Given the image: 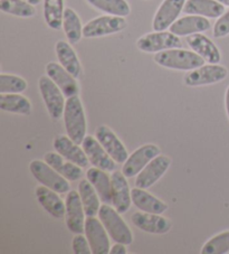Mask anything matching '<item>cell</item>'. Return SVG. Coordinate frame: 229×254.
<instances>
[{
	"label": "cell",
	"mask_w": 229,
	"mask_h": 254,
	"mask_svg": "<svg viewBox=\"0 0 229 254\" xmlns=\"http://www.w3.org/2000/svg\"><path fill=\"white\" fill-rule=\"evenodd\" d=\"M131 195L132 203L134 204L136 208H139L142 212L164 214L169 208L168 204L165 203L160 198H158L155 195L150 194L147 190H143V188L134 187L131 190Z\"/></svg>",
	"instance_id": "23"
},
{
	"label": "cell",
	"mask_w": 229,
	"mask_h": 254,
	"mask_svg": "<svg viewBox=\"0 0 229 254\" xmlns=\"http://www.w3.org/2000/svg\"><path fill=\"white\" fill-rule=\"evenodd\" d=\"M53 146H54L55 150L63 156L65 159L72 161V163L76 164L82 168H87L91 164L84 149L81 148V144L73 141L68 135L58 134L54 139Z\"/></svg>",
	"instance_id": "17"
},
{
	"label": "cell",
	"mask_w": 229,
	"mask_h": 254,
	"mask_svg": "<svg viewBox=\"0 0 229 254\" xmlns=\"http://www.w3.org/2000/svg\"><path fill=\"white\" fill-rule=\"evenodd\" d=\"M38 87L48 115L53 120L61 119L64 116V109L66 104L63 92L47 74L39 77Z\"/></svg>",
	"instance_id": "4"
},
{
	"label": "cell",
	"mask_w": 229,
	"mask_h": 254,
	"mask_svg": "<svg viewBox=\"0 0 229 254\" xmlns=\"http://www.w3.org/2000/svg\"><path fill=\"white\" fill-rule=\"evenodd\" d=\"M86 2L105 15L127 17L131 14V6L126 0H86Z\"/></svg>",
	"instance_id": "32"
},
{
	"label": "cell",
	"mask_w": 229,
	"mask_h": 254,
	"mask_svg": "<svg viewBox=\"0 0 229 254\" xmlns=\"http://www.w3.org/2000/svg\"><path fill=\"white\" fill-rule=\"evenodd\" d=\"M78 194L81 196L83 206L86 214V217L99 215L101 207V198L94 186L90 183L89 179H82L78 184Z\"/></svg>",
	"instance_id": "29"
},
{
	"label": "cell",
	"mask_w": 229,
	"mask_h": 254,
	"mask_svg": "<svg viewBox=\"0 0 229 254\" xmlns=\"http://www.w3.org/2000/svg\"><path fill=\"white\" fill-rule=\"evenodd\" d=\"M65 205V222L68 231L74 234L84 233L86 214L78 191L69 190L66 195Z\"/></svg>",
	"instance_id": "10"
},
{
	"label": "cell",
	"mask_w": 229,
	"mask_h": 254,
	"mask_svg": "<svg viewBox=\"0 0 229 254\" xmlns=\"http://www.w3.org/2000/svg\"><path fill=\"white\" fill-rule=\"evenodd\" d=\"M213 34L216 38H223L229 35V10L217 18L213 28Z\"/></svg>",
	"instance_id": "36"
},
{
	"label": "cell",
	"mask_w": 229,
	"mask_h": 254,
	"mask_svg": "<svg viewBox=\"0 0 229 254\" xmlns=\"http://www.w3.org/2000/svg\"><path fill=\"white\" fill-rule=\"evenodd\" d=\"M35 195L38 203L45 211L54 218L65 217L66 213V205L65 201L60 198L58 192L51 190L46 186H38L35 190Z\"/></svg>",
	"instance_id": "22"
},
{
	"label": "cell",
	"mask_w": 229,
	"mask_h": 254,
	"mask_svg": "<svg viewBox=\"0 0 229 254\" xmlns=\"http://www.w3.org/2000/svg\"><path fill=\"white\" fill-rule=\"evenodd\" d=\"M45 69L47 75L56 83V85L63 92L66 99L80 94V85L76 81V77L72 75L59 63L50 62L46 65Z\"/></svg>",
	"instance_id": "19"
},
{
	"label": "cell",
	"mask_w": 229,
	"mask_h": 254,
	"mask_svg": "<svg viewBox=\"0 0 229 254\" xmlns=\"http://www.w3.org/2000/svg\"><path fill=\"white\" fill-rule=\"evenodd\" d=\"M29 170L33 176L42 185L55 190L58 194H66L70 190L69 181H67L54 168H52L46 161L34 159L30 161Z\"/></svg>",
	"instance_id": "5"
},
{
	"label": "cell",
	"mask_w": 229,
	"mask_h": 254,
	"mask_svg": "<svg viewBox=\"0 0 229 254\" xmlns=\"http://www.w3.org/2000/svg\"><path fill=\"white\" fill-rule=\"evenodd\" d=\"M211 27L210 20L206 17L197 15H187L178 18L169 28L171 33L179 37L190 36L193 34H199L209 30Z\"/></svg>",
	"instance_id": "21"
},
{
	"label": "cell",
	"mask_w": 229,
	"mask_h": 254,
	"mask_svg": "<svg viewBox=\"0 0 229 254\" xmlns=\"http://www.w3.org/2000/svg\"><path fill=\"white\" fill-rule=\"evenodd\" d=\"M64 12V0H44V19L51 29L59 30L63 28Z\"/></svg>",
	"instance_id": "30"
},
{
	"label": "cell",
	"mask_w": 229,
	"mask_h": 254,
	"mask_svg": "<svg viewBox=\"0 0 229 254\" xmlns=\"http://www.w3.org/2000/svg\"><path fill=\"white\" fill-rule=\"evenodd\" d=\"M131 221L139 230L150 234H167L172 227L171 221L169 218L162 216V214L140 211L132 214Z\"/></svg>",
	"instance_id": "14"
},
{
	"label": "cell",
	"mask_w": 229,
	"mask_h": 254,
	"mask_svg": "<svg viewBox=\"0 0 229 254\" xmlns=\"http://www.w3.org/2000/svg\"><path fill=\"white\" fill-rule=\"evenodd\" d=\"M64 125L68 137L78 144H82L86 137L87 124L84 106L78 95L66 99L64 109Z\"/></svg>",
	"instance_id": "2"
},
{
	"label": "cell",
	"mask_w": 229,
	"mask_h": 254,
	"mask_svg": "<svg viewBox=\"0 0 229 254\" xmlns=\"http://www.w3.org/2000/svg\"><path fill=\"white\" fill-rule=\"evenodd\" d=\"M182 12L206 18H219L225 12V6L218 0H187Z\"/></svg>",
	"instance_id": "25"
},
{
	"label": "cell",
	"mask_w": 229,
	"mask_h": 254,
	"mask_svg": "<svg viewBox=\"0 0 229 254\" xmlns=\"http://www.w3.org/2000/svg\"><path fill=\"white\" fill-rule=\"evenodd\" d=\"M45 161L54 168L57 173H59L61 176H64L69 182H77L80 181L83 176L82 167L76 164L72 163L67 159H65L63 156L59 155L58 152H47L45 155Z\"/></svg>",
	"instance_id": "26"
},
{
	"label": "cell",
	"mask_w": 229,
	"mask_h": 254,
	"mask_svg": "<svg viewBox=\"0 0 229 254\" xmlns=\"http://www.w3.org/2000/svg\"><path fill=\"white\" fill-rule=\"evenodd\" d=\"M120 214L111 204L103 203L100 207L99 218L114 242L131 245L133 243V234Z\"/></svg>",
	"instance_id": "3"
},
{
	"label": "cell",
	"mask_w": 229,
	"mask_h": 254,
	"mask_svg": "<svg viewBox=\"0 0 229 254\" xmlns=\"http://www.w3.org/2000/svg\"><path fill=\"white\" fill-rule=\"evenodd\" d=\"M95 138L102 144L108 154L112 157L116 164L123 165L129 157V152L120 138L110 129L108 126L101 125L95 129Z\"/></svg>",
	"instance_id": "12"
},
{
	"label": "cell",
	"mask_w": 229,
	"mask_h": 254,
	"mask_svg": "<svg viewBox=\"0 0 229 254\" xmlns=\"http://www.w3.org/2000/svg\"><path fill=\"white\" fill-rule=\"evenodd\" d=\"M127 26L125 17L104 15L96 17L84 25L83 27V37L99 38L109 36L124 30Z\"/></svg>",
	"instance_id": "6"
},
{
	"label": "cell",
	"mask_w": 229,
	"mask_h": 254,
	"mask_svg": "<svg viewBox=\"0 0 229 254\" xmlns=\"http://www.w3.org/2000/svg\"><path fill=\"white\" fill-rule=\"evenodd\" d=\"M100 168H90L86 172V177L98 191L101 200L104 204H112V181L111 176Z\"/></svg>",
	"instance_id": "27"
},
{
	"label": "cell",
	"mask_w": 229,
	"mask_h": 254,
	"mask_svg": "<svg viewBox=\"0 0 229 254\" xmlns=\"http://www.w3.org/2000/svg\"><path fill=\"white\" fill-rule=\"evenodd\" d=\"M153 61L161 67L184 72L192 71L205 64V60L201 56L181 47L159 52L155 55Z\"/></svg>",
	"instance_id": "1"
},
{
	"label": "cell",
	"mask_w": 229,
	"mask_h": 254,
	"mask_svg": "<svg viewBox=\"0 0 229 254\" xmlns=\"http://www.w3.org/2000/svg\"><path fill=\"white\" fill-rule=\"evenodd\" d=\"M82 148L93 167L103 169L105 172L116 170V163L93 135H86L82 142Z\"/></svg>",
	"instance_id": "15"
},
{
	"label": "cell",
	"mask_w": 229,
	"mask_h": 254,
	"mask_svg": "<svg viewBox=\"0 0 229 254\" xmlns=\"http://www.w3.org/2000/svg\"><path fill=\"white\" fill-rule=\"evenodd\" d=\"M27 81L15 74H0V93H23L27 90Z\"/></svg>",
	"instance_id": "35"
},
{
	"label": "cell",
	"mask_w": 229,
	"mask_h": 254,
	"mask_svg": "<svg viewBox=\"0 0 229 254\" xmlns=\"http://www.w3.org/2000/svg\"><path fill=\"white\" fill-rule=\"evenodd\" d=\"M225 108H226V113L229 119V85L226 90V93H225Z\"/></svg>",
	"instance_id": "39"
},
{
	"label": "cell",
	"mask_w": 229,
	"mask_h": 254,
	"mask_svg": "<svg viewBox=\"0 0 229 254\" xmlns=\"http://www.w3.org/2000/svg\"><path fill=\"white\" fill-rule=\"evenodd\" d=\"M55 52L59 64L76 78L82 75V65L78 56L72 47V44L58 41L55 45Z\"/></svg>",
	"instance_id": "24"
},
{
	"label": "cell",
	"mask_w": 229,
	"mask_h": 254,
	"mask_svg": "<svg viewBox=\"0 0 229 254\" xmlns=\"http://www.w3.org/2000/svg\"><path fill=\"white\" fill-rule=\"evenodd\" d=\"M171 166L170 157L165 155L157 156L145 166L142 172H141L135 178V187L149 190L150 187L155 185L164 177V175L168 172Z\"/></svg>",
	"instance_id": "11"
},
{
	"label": "cell",
	"mask_w": 229,
	"mask_h": 254,
	"mask_svg": "<svg viewBox=\"0 0 229 254\" xmlns=\"http://www.w3.org/2000/svg\"><path fill=\"white\" fill-rule=\"evenodd\" d=\"M72 249L75 254H91V245L89 243L86 235L81 234H75L72 241Z\"/></svg>",
	"instance_id": "37"
},
{
	"label": "cell",
	"mask_w": 229,
	"mask_h": 254,
	"mask_svg": "<svg viewBox=\"0 0 229 254\" xmlns=\"http://www.w3.org/2000/svg\"><path fill=\"white\" fill-rule=\"evenodd\" d=\"M0 10L19 18H32L36 15L35 6L25 0H0Z\"/></svg>",
	"instance_id": "33"
},
{
	"label": "cell",
	"mask_w": 229,
	"mask_h": 254,
	"mask_svg": "<svg viewBox=\"0 0 229 254\" xmlns=\"http://www.w3.org/2000/svg\"><path fill=\"white\" fill-rule=\"evenodd\" d=\"M201 254H227L229 253V231H225L210 238L202 245Z\"/></svg>",
	"instance_id": "34"
},
{
	"label": "cell",
	"mask_w": 229,
	"mask_h": 254,
	"mask_svg": "<svg viewBox=\"0 0 229 254\" xmlns=\"http://www.w3.org/2000/svg\"><path fill=\"white\" fill-rule=\"evenodd\" d=\"M25 1L32 3V5H34V6H37L42 2V0H25Z\"/></svg>",
	"instance_id": "40"
},
{
	"label": "cell",
	"mask_w": 229,
	"mask_h": 254,
	"mask_svg": "<svg viewBox=\"0 0 229 254\" xmlns=\"http://www.w3.org/2000/svg\"><path fill=\"white\" fill-rule=\"evenodd\" d=\"M186 1L187 0H164L153 17V30L162 32V30L169 29L183 11Z\"/></svg>",
	"instance_id": "16"
},
{
	"label": "cell",
	"mask_w": 229,
	"mask_h": 254,
	"mask_svg": "<svg viewBox=\"0 0 229 254\" xmlns=\"http://www.w3.org/2000/svg\"><path fill=\"white\" fill-rule=\"evenodd\" d=\"M0 110L14 115L30 116L33 106L21 93H0Z\"/></svg>",
	"instance_id": "28"
},
{
	"label": "cell",
	"mask_w": 229,
	"mask_h": 254,
	"mask_svg": "<svg viewBox=\"0 0 229 254\" xmlns=\"http://www.w3.org/2000/svg\"><path fill=\"white\" fill-rule=\"evenodd\" d=\"M136 47L143 53H159L162 51L171 50V48L181 47V39L171 32L162 30V32L148 33L141 36L136 41Z\"/></svg>",
	"instance_id": "8"
},
{
	"label": "cell",
	"mask_w": 229,
	"mask_h": 254,
	"mask_svg": "<svg viewBox=\"0 0 229 254\" xmlns=\"http://www.w3.org/2000/svg\"><path fill=\"white\" fill-rule=\"evenodd\" d=\"M161 154L159 146L155 143H147L139 147L127 157V159L122 166V173L126 178L136 177L142 172L143 168L150 161L155 159Z\"/></svg>",
	"instance_id": "9"
},
{
	"label": "cell",
	"mask_w": 229,
	"mask_h": 254,
	"mask_svg": "<svg viewBox=\"0 0 229 254\" xmlns=\"http://www.w3.org/2000/svg\"><path fill=\"white\" fill-rule=\"evenodd\" d=\"M187 44L191 48V51L201 56L207 63L219 64L222 61V53H220L219 48L204 34L199 33L190 35L187 37Z\"/></svg>",
	"instance_id": "20"
},
{
	"label": "cell",
	"mask_w": 229,
	"mask_h": 254,
	"mask_svg": "<svg viewBox=\"0 0 229 254\" xmlns=\"http://www.w3.org/2000/svg\"><path fill=\"white\" fill-rule=\"evenodd\" d=\"M126 253H127L126 245L123 243L115 242V244L111 247V250H110L109 254H126Z\"/></svg>",
	"instance_id": "38"
},
{
	"label": "cell",
	"mask_w": 229,
	"mask_h": 254,
	"mask_svg": "<svg viewBox=\"0 0 229 254\" xmlns=\"http://www.w3.org/2000/svg\"><path fill=\"white\" fill-rule=\"evenodd\" d=\"M220 3H223L225 7H229V0H218Z\"/></svg>",
	"instance_id": "41"
},
{
	"label": "cell",
	"mask_w": 229,
	"mask_h": 254,
	"mask_svg": "<svg viewBox=\"0 0 229 254\" xmlns=\"http://www.w3.org/2000/svg\"><path fill=\"white\" fill-rule=\"evenodd\" d=\"M82 20L77 12L72 8H65L64 19H63V30L67 42L75 45L81 41L83 37Z\"/></svg>",
	"instance_id": "31"
},
{
	"label": "cell",
	"mask_w": 229,
	"mask_h": 254,
	"mask_svg": "<svg viewBox=\"0 0 229 254\" xmlns=\"http://www.w3.org/2000/svg\"><path fill=\"white\" fill-rule=\"evenodd\" d=\"M112 181V205L117 212L126 213L132 203V195L129 183L122 172L114 170L111 175Z\"/></svg>",
	"instance_id": "18"
},
{
	"label": "cell",
	"mask_w": 229,
	"mask_h": 254,
	"mask_svg": "<svg viewBox=\"0 0 229 254\" xmlns=\"http://www.w3.org/2000/svg\"><path fill=\"white\" fill-rule=\"evenodd\" d=\"M84 233L86 235L93 254H108L111 250L109 233L100 218L89 216L85 220Z\"/></svg>",
	"instance_id": "13"
},
{
	"label": "cell",
	"mask_w": 229,
	"mask_h": 254,
	"mask_svg": "<svg viewBox=\"0 0 229 254\" xmlns=\"http://www.w3.org/2000/svg\"><path fill=\"white\" fill-rule=\"evenodd\" d=\"M228 76V69L220 64H204L189 71L183 76L184 85L190 87L216 84Z\"/></svg>",
	"instance_id": "7"
}]
</instances>
